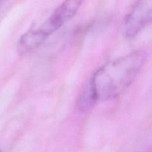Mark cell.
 <instances>
[{
  "instance_id": "3",
  "label": "cell",
  "mask_w": 152,
  "mask_h": 152,
  "mask_svg": "<svg viewBox=\"0 0 152 152\" xmlns=\"http://www.w3.org/2000/svg\"><path fill=\"white\" fill-rule=\"evenodd\" d=\"M83 1L84 0H64L54 12L38 28L46 37H48L75 16Z\"/></svg>"
},
{
  "instance_id": "2",
  "label": "cell",
  "mask_w": 152,
  "mask_h": 152,
  "mask_svg": "<svg viewBox=\"0 0 152 152\" xmlns=\"http://www.w3.org/2000/svg\"><path fill=\"white\" fill-rule=\"evenodd\" d=\"M152 17V0H135L125 18V34L127 38L136 37L150 23Z\"/></svg>"
},
{
  "instance_id": "1",
  "label": "cell",
  "mask_w": 152,
  "mask_h": 152,
  "mask_svg": "<svg viewBox=\"0 0 152 152\" xmlns=\"http://www.w3.org/2000/svg\"><path fill=\"white\" fill-rule=\"evenodd\" d=\"M147 58L148 52L138 49L96 70L86 84L96 102L114 99L121 94L134 81Z\"/></svg>"
}]
</instances>
